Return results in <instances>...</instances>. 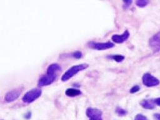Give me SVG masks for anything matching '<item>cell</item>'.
Instances as JSON below:
<instances>
[{"label": "cell", "instance_id": "obj_11", "mask_svg": "<svg viewBox=\"0 0 160 120\" xmlns=\"http://www.w3.org/2000/svg\"><path fill=\"white\" fill-rule=\"evenodd\" d=\"M108 58H109L111 59H112L116 62H121L124 59V56L122 55L119 54H116V55H109L107 56Z\"/></svg>", "mask_w": 160, "mask_h": 120}, {"label": "cell", "instance_id": "obj_10", "mask_svg": "<svg viewBox=\"0 0 160 120\" xmlns=\"http://www.w3.org/2000/svg\"><path fill=\"white\" fill-rule=\"evenodd\" d=\"M65 93L67 96H70V97H74L78 96L81 94V91L78 89H75V88H68L66 90Z\"/></svg>", "mask_w": 160, "mask_h": 120}, {"label": "cell", "instance_id": "obj_14", "mask_svg": "<svg viewBox=\"0 0 160 120\" xmlns=\"http://www.w3.org/2000/svg\"><path fill=\"white\" fill-rule=\"evenodd\" d=\"M116 111L118 114L119 116H124V115H125L127 113V111L126 110H124V109H122V108H121L119 107L117 108Z\"/></svg>", "mask_w": 160, "mask_h": 120}, {"label": "cell", "instance_id": "obj_2", "mask_svg": "<svg viewBox=\"0 0 160 120\" xmlns=\"http://www.w3.org/2000/svg\"><path fill=\"white\" fill-rule=\"evenodd\" d=\"M42 93V91L39 88H33L26 92L22 97V101L24 102L30 103L38 99Z\"/></svg>", "mask_w": 160, "mask_h": 120}, {"label": "cell", "instance_id": "obj_3", "mask_svg": "<svg viewBox=\"0 0 160 120\" xmlns=\"http://www.w3.org/2000/svg\"><path fill=\"white\" fill-rule=\"evenodd\" d=\"M56 73L46 71V74L42 75L38 81L39 86H46L51 84L56 79Z\"/></svg>", "mask_w": 160, "mask_h": 120}, {"label": "cell", "instance_id": "obj_12", "mask_svg": "<svg viewBox=\"0 0 160 120\" xmlns=\"http://www.w3.org/2000/svg\"><path fill=\"white\" fill-rule=\"evenodd\" d=\"M140 104L145 109H153L154 106L148 100H143L140 102Z\"/></svg>", "mask_w": 160, "mask_h": 120}, {"label": "cell", "instance_id": "obj_18", "mask_svg": "<svg viewBox=\"0 0 160 120\" xmlns=\"http://www.w3.org/2000/svg\"><path fill=\"white\" fill-rule=\"evenodd\" d=\"M123 2H124L123 8L124 9H127L130 6V4H131L132 1H124Z\"/></svg>", "mask_w": 160, "mask_h": 120}, {"label": "cell", "instance_id": "obj_13", "mask_svg": "<svg viewBox=\"0 0 160 120\" xmlns=\"http://www.w3.org/2000/svg\"><path fill=\"white\" fill-rule=\"evenodd\" d=\"M149 1L147 0H138L136 1V4L138 7L139 8H143L145 7L148 4Z\"/></svg>", "mask_w": 160, "mask_h": 120}, {"label": "cell", "instance_id": "obj_5", "mask_svg": "<svg viewBox=\"0 0 160 120\" xmlns=\"http://www.w3.org/2000/svg\"><path fill=\"white\" fill-rule=\"evenodd\" d=\"M142 83L147 87L156 86L159 84V81L158 79L152 76L149 73H145L142 76Z\"/></svg>", "mask_w": 160, "mask_h": 120}, {"label": "cell", "instance_id": "obj_6", "mask_svg": "<svg viewBox=\"0 0 160 120\" xmlns=\"http://www.w3.org/2000/svg\"><path fill=\"white\" fill-rule=\"evenodd\" d=\"M88 45L90 48L98 50H104L106 49H109L114 46V44L109 41L106 42H97L94 41H90L88 43Z\"/></svg>", "mask_w": 160, "mask_h": 120}, {"label": "cell", "instance_id": "obj_20", "mask_svg": "<svg viewBox=\"0 0 160 120\" xmlns=\"http://www.w3.org/2000/svg\"><path fill=\"white\" fill-rule=\"evenodd\" d=\"M154 117L156 120H160V114H154Z\"/></svg>", "mask_w": 160, "mask_h": 120}, {"label": "cell", "instance_id": "obj_8", "mask_svg": "<svg viewBox=\"0 0 160 120\" xmlns=\"http://www.w3.org/2000/svg\"><path fill=\"white\" fill-rule=\"evenodd\" d=\"M149 46L154 52H157L160 50V31L150 39Z\"/></svg>", "mask_w": 160, "mask_h": 120}, {"label": "cell", "instance_id": "obj_17", "mask_svg": "<svg viewBox=\"0 0 160 120\" xmlns=\"http://www.w3.org/2000/svg\"><path fill=\"white\" fill-rule=\"evenodd\" d=\"M139 89H140V88L138 85H135L132 88H131V89H130L129 92L131 93H134V92H138L139 90Z\"/></svg>", "mask_w": 160, "mask_h": 120}, {"label": "cell", "instance_id": "obj_16", "mask_svg": "<svg viewBox=\"0 0 160 120\" xmlns=\"http://www.w3.org/2000/svg\"><path fill=\"white\" fill-rule=\"evenodd\" d=\"M134 120H148V119L146 116H143L142 114H138L136 116Z\"/></svg>", "mask_w": 160, "mask_h": 120}, {"label": "cell", "instance_id": "obj_1", "mask_svg": "<svg viewBox=\"0 0 160 120\" xmlns=\"http://www.w3.org/2000/svg\"><path fill=\"white\" fill-rule=\"evenodd\" d=\"M88 64L86 63H82L79 64H77L75 66H73L69 68L66 71L64 72V73L61 76V80L62 81H66L68 79H69L71 78L74 76L76 73L79 72L81 71H82L85 69H86L88 67Z\"/></svg>", "mask_w": 160, "mask_h": 120}, {"label": "cell", "instance_id": "obj_19", "mask_svg": "<svg viewBox=\"0 0 160 120\" xmlns=\"http://www.w3.org/2000/svg\"><path fill=\"white\" fill-rule=\"evenodd\" d=\"M154 102L157 104L158 106H160V98H156L154 100Z\"/></svg>", "mask_w": 160, "mask_h": 120}, {"label": "cell", "instance_id": "obj_4", "mask_svg": "<svg viewBox=\"0 0 160 120\" xmlns=\"http://www.w3.org/2000/svg\"><path fill=\"white\" fill-rule=\"evenodd\" d=\"M86 116L89 120H102V112L95 108H88L86 111Z\"/></svg>", "mask_w": 160, "mask_h": 120}, {"label": "cell", "instance_id": "obj_15", "mask_svg": "<svg viewBox=\"0 0 160 120\" xmlns=\"http://www.w3.org/2000/svg\"><path fill=\"white\" fill-rule=\"evenodd\" d=\"M72 56H73L74 58H80L82 57V52L81 51H74L72 53Z\"/></svg>", "mask_w": 160, "mask_h": 120}, {"label": "cell", "instance_id": "obj_9", "mask_svg": "<svg viewBox=\"0 0 160 120\" xmlns=\"http://www.w3.org/2000/svg\"><path fill=\"white\" fill-rule=\"evenodd\" d=\"M129 36V33L128 30H126L121 35L114 34L112 36L111 39L114 42L116 43H122L125 41H126L128 39Z\"/></svg>", "mask_w": 160, "mask_h": 120}, {"label": "cell", "instance_id": "obj_7", "mask_svg": "<svg viewBox=\"0 0 160 120\" xmlns=\"http://www.w3.org/2000/svg\"><path fill=\"white\" fill-rule=\"evenodd\" d=\"M22 89V87H19L8 92L5 95V100L7 102H12L15 101L20 96Z\"/></svg>", "mask_w": 160, "mask_h": 120}]
</instances>
